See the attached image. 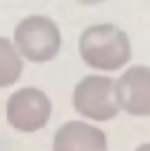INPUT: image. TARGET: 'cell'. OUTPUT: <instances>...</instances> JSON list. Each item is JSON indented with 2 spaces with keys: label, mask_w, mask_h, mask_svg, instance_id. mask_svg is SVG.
Masks as SVG:
<instances>
[{
  "label": "cell",
  "mask_w": 150,
  "mask_h": 151,
  "mask_svg": "<svg viewBox=\"0 0 150 151\" xmlns=\"http://www.w3.org/2000/svg\"><path fill=\"white\" fill-rule=\"evenodd\" d=\"M83 63L97 72H117L133 60V42L125 30L113 23H97L83 30L78 40Z\"/></svg>",
  "instance_id": "6da1fadb"
},
{
  "label": "cell",
  "mask_w": 150,
  "mask_h": 151,
  "mask_svg": "<svg viewBox=\"0 0 150 151\" xmlns=\"http://www.w3.org/2000/svg\"><path fill=\"white\" fill-rule=\"evenodd\" d=\"M14 44L21 56L28 62L46 63L58 55L62 46V34L51 18L34 14L16 25Z\"/></svg>",
  "instance_id": "3957f363"
},
{
  "label": "cell",
  "mask_w": 150,
  "mask_h": 151,
  "mask_svg": "<svg viewBox=\"0 0 150 151\" xmlns=\"http://www.w3.org/2000/svg\"><path fill=\"white\" fill-rule=\"evenodd\" d=\"M73 106L81 118L94 123L115 119L122 113L117 97V79L104 74L85 76L73 90Z\"/></svg>",
  "instance_id": "7a4b0ae2"
},
{
  "label": "cell",
  "mask_w": 150,
  "mask_h": 151,
  "mask_svg": "<svg viewBox=\"0 0 150 151\" xmlns=\"http://www.w3.org/2000/svg\"><path fill=\"white\" fill-rule=\"evenodd\" d=\"M133 151H150V141L149 142H141V144H138Z\"/></svg>",
  "instance_id": "9c48e42d"
},
{
  "label": "cell",
  "mask_w": 150,
  "mask_h": 151,
  "mask_svg": "<svg viewBox=\"0 0 150 151\" xmlns=\"http://www.w3.org/2000/svg\"><path fill=\"white\" fill-rule=\"evenodd\" d=\"M23 72L21 53L9 39L0 37V88L14 84Z\"/></svg>",
  "instance_id": "52a82bcc"
},
{
  "label": "cell",
  "mask_w": 150,
  "mask_h": 151,
  "mask_svg": "<svg viewBox=\"0 0 150 151\" xmlns=\"http://www.w3.org/2000/svg\"><path fill=\"white\" fill-rule=\"evenodd\" d=\"M53 151H108V137L99 127L73 119L57 130Z\"/></svg>",
  "instance_id": "8992f818"
},
{
  "label": "cell",
  "mask_w": 150,
  "mask_h": 151,
  "mask_svg": "<svg viewBox=\"0 0 150 151\" xmlns=\"http://www.w3.org/2000/svg\"><path fill=\"white\" fill-rule=\"evenodd\" d=\"M51 100L39 88H21L14 91L7 100V121L12 128L20 132H37L44 128L51 118Z\"/></svg>",
  "instance_id": "277c9868"
},
{
  "label": "cell",
  "mask_w": 150,
  "mask_h": 151,
  "mask_svg": "<svg viewBox=\"0 0 150 151\" xmlns=\"http://www.w3.org/2000/svg\"><path fill=\"white\" fill-rule=\"evenodd\" d=\"M79 5H85V7H92V5H99V4H104L108 0H76Z\"/></svg>",
  "instance_id": "ba28073f"
},
{
  "label": "cell",
  "mask_w": 150,
  "mask_h": 151,
  "mask_svg": "<svg viewBox=\"0 0 150 151\" xmlns=\"http://www.w3.org/2000/svg\"><path fill=\"white\" fill-rule=\"evenodd\" d=\"M117 97L120 111L133 118L150 116V67L129 65L117 77Z\"/></svg>",
  "instance_id": "5b68a950"
}]
</instances>
